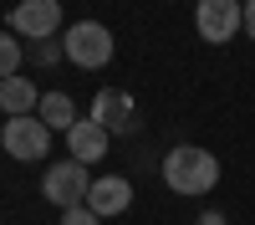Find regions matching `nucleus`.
I'll return each instance as SVG.
<instances>
[{
  "label": "nucleus",
  "instance_id": "nucleus-7",
  "mask_svg": "<svg viewBox=\"0 0 255 225\" xmlns=\"http://www.w3.org/2000/svg\"><path fill=\"white\" fill-rule=\"evenodd\" d=\"M128 205H133V184H128L123 174H102V179H92V190H87V210H92L97 220L123 215Z\"/></svg>",
  "mask_w": 255,
  "mask_h": 225
},
{
  "label": "nucleus",
  "instance_id": "nucleus-16",
  "mask_svg": "<svg viewBox=\"0 0 255 225\" xmlns=\"http://www.w3.org/2000/svg\"><path fill=\"white\" fill-rule=\"evenodd\" d=\"M199 225H225V215H220V210H204V215H199Z\"/></svg>",
  "mask_w": 255,
  "mask_h": 225
},
{
  "label": "nucleus",
  "instance_id": "nucleus-10",
  "mask_svg": "<svg viewBox=\"0 0 255 225\" xmlns=\"http://www.w3.org/2000/svg\"><path fill=\"white\" fill-rule=\"evenodd\" d=\"M36 118L46 123L51 133H61V138H67V133L77 128V102H72L67 92H41V108H36Z\"/></svg>",
  "mask_w": 255,
  "mask_h": 225
},
{
  "label": "nucleus",
  "instance_id": "nucleus-9",
  "mask_svg": "<svg viewBox=\"0 0 255 225\" xmlns=\"http://www.w3.org/2000/svg\"><path fill=\"white\" fill-rule=\"evenodd\" d=\"M67 154L77 164H97L102 154H108V128L92 123V118H77V128L67 133Z\"/></svg>",
  "mask_w": 255,
  "mask_h": 225
},
{
  "label": "nucleus",
  "instance_id": "nucleus-4",
  "mask_svg": "<svg viewBox=\"0 0 255 225\" xmlns=\"http://www.w3.org/2000/svg\"><path fill=\"white\" fill-rule=\"evenodd\" d=\"M87 190H92V179H87V164H51L46 179H41V195H46L51 205H61V210H77V205H87Z\"/></svg>",
  "mask_w": 255,
  "mask_h": 225
},
{
  "label": "nucleus",
  "instance_id": "nucleus-2",
  "mask_svg": "<svg viewBox=\"0 0 255 225\" xmlns=\"http://www.w3.org/2000/svg\"><path fill=\"white\" fill-rule=\"evenodd\" d=\"M61 46H67V61L82 72H97L113 61V31L102 26V20H72L67 31H61Z\"/></svg>",
  "mask_w": 255,
  "mask_h": 225
},
{
  "label": "nucleus",
  "instance_id": "nucleus-1",
  "mask_svg": "<svg viewBox=\"0 0 255 225\" xmlns=\"http://www.w3.org/2000/svg\"><path fill=\"white\" fill-rule=\"evenodd\" d=\"M163 184L174 195H209L220 184V159L209 149H194V143H179V149L163 154Z\"/></svg>",
  "mask_w": 255,
  "mask_h": 225
},
{
  "label": "nucleus",
  "instance_id": "nucleus-12",
  "mask_svg": "<svg viewBox=\"0 0 255 225\" xmlns=\"http://www.w3.org/2000/svg\"><path fill=\"white\" fill-rule=\"evenodd\" d=\"M5 77H20V36L15 31L0 36V82Z\"/></svg>",
  "mask_w": 255,
  "mask_h": 225
},
{
  "label": "nucleus",
  "instance_id": "nucleus-15",
  "mask_svg": "<svg viewBox=\"0 0 255 225\" xmlns=\"http://www.w3.org/2000/svg\"><path fill=\"white\" fill-rule=\"evenodd\" d=\"M245 36L255 41V0H245Z\"/></svg>",
  "mask_w": 255,
  "mask_h": 225
},
{
  "label": "nucleus",
  "instance_id": "nucleus-6",
  "mask_svg": "<svg viewBox=\"0 0 255 225\" xmlns=\"http://www.w3.org/2000/svg\"><path fill=\"white\" fill-rule=\"evenodd\" d=\"M10 31L20 41H51L61 31V0H20L10 10Z\"/></svg>",
  "mask_w": 255,
  "mask_h": 225
},
{
  "label": "nucleus",
  "instance_id": "nucleus-13",
  "mask_svg": "<svg viewBox=\"0 0 255 225\" xmlns=\"http://www.w3.org/2000/svg\"><path fill=\"white\" fill-rule=\"evenodd\" d=\"M67 56V46L51 36V41H36V51H31V61H41V67H51V61H61Z\"/></svg>",
  "mask_w": 255,
  "mask_h": 225
},
{
  "label": "nucleus",
  "instance_id": "nucleus-5",
  "mask_svg": "<svg viewBox=\"0 0 255 225\" xmlns=\"http://www.w3.org/2000/svg\"><path fill=\"white\" fill-rule=\"evenodd\" d=\"M194 26L209 46H225L235 31H245V5L240 0H199L194 5Z\"/></svg>",
  "mask_w": 255,
  "mask_h": 225
},
{
  "label": "nucleus",
  "instance_id": "nucleus-3",
  "mask_svg": "<svg viewBox=\"0 0 255 225\" xmlns=\"http://www.w3.org/2000/svg\"><path fill=\"white\" fill-rule=\"evenodd\" d=\"M0 149H5L10 159H20V164H36V159H46V149H51V128L36 113L31 118H10L5 128H0Z\"/></svg>",
  "mask_w": 255,
  "mask_h": 225
},
{
  "label": "nucleus",
  "instance_id": "nucleus-8",
  "mask_svg": "<svg viewBox=\"0 0 255 225\" xmlns=\"http://www.w3.org/2000/svg\"><path fill=\"white\" fill-rule=\"evenodd\" d=\"M92 123H102L108 133H123V128H133L138 113H133V97H128L123 87H102L92 97Z\"/></svg>",
  "mask_w": 255,
  "mask_h": 225
},
{
  "label": "nucleus",
  "instance_id": "nucleus-11",
  "mask_svg": "<svg viewBox=\"0 0 255 225\" xmlns=\"http://www.w3.org/2000/svg\"><path fill=\"white\" fill-rule=\"evenodd\" d=\"M0 108H5L10 118H31L41 108V92L31 87L26 77H5V82H0Z\"/></svg>",
  "mask_w": 255,
  "mask_h": 225
},
{
  "label": "nucleus",
  "instance_id": "nucleus-14",
  "mask_svg": "<svg viewBox=\"0 0 255 225\" xmlns=\"http://www.w3.org/2000/svg\"><path fill=\"white\" fill-rule=\"evenodd\" d=\"M61 225H102L87 205H77V210H61Z\"/></svg>",
  "mask_w": 255,
  "mask_h": 225
}]
</instances>
